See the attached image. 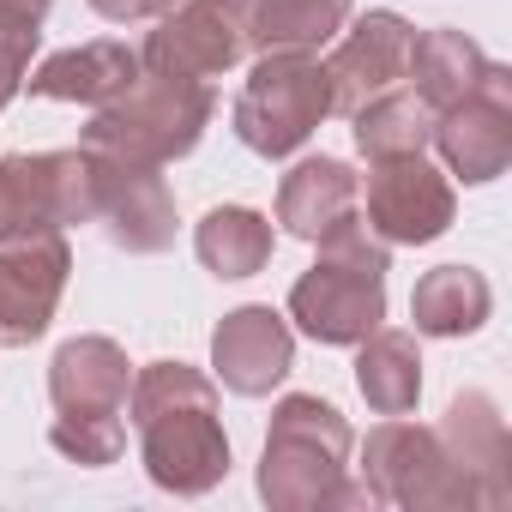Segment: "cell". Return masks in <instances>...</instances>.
Returning <instances> with one entry per match:
<instances>
[{
	"label": "cell",
	"mask_w": 512,
	"mask_h": 512,
	"mask_svg": "<svg viewBox=\"0 0 512 512\" xmlns=\"http://www.w3.org/2000/svg\"><path fill=\"white\" fill-rule=\"evenodd\" d=\"M434 434H440L446 458H452L476 488H482V500H488V506H500V500L512 494V482H506L512 440H506V422H500V410H494V398H488V392H458V398H452V410H446V422H440Z\"/></svg>",
	"instance_id": "cell-17"
},
{
	"label": "cell",
	"mask_w": 512,
	"mask_h": 512,
	"mask_svg": "<svg viewBox=\"0 0 512 512\" xmlns=\"http://www.w3.org/2000/svg\"><path fill=\"white\" fill-rule=\"evenodd\" d=\"M49 446H55L61 458H73V464L103 470V464H115V458H121L127 428H121V416H55Z\"/></svg>",
	"instance_id": "cell-25"
},
{
	"label": "cell",
	"mask_w": 512,
	"mask_h": 512,
	"mask_svg": "<svg viewBox=\"0 0 512 512\" xmlns=\"http://www.w3.org/2000/svg\"><path fill=\"white\" fill-rule=\"evenodd\" d=\"M7 13H25V19H43L49 13V0H0Z\"/></svg>",
	"instance_id": "cell-28"
},
{
	"label": "cell",
	"mask_w": 512,
	"mask_h": 512,
	"mask_svg": "<svg viewBox=\"0 0 512 512\" xmlns=\"http://www.w3.org/2000/svg\"><path fill=\"white\" fill-rule=\"evenodd\" d=\"M434 145L458 181H470V187L494 181L512 163V73L488 61L476 91L434 115Z\"/></svg>",
	"instance_id": "cell-11"
},
{
	"label": "cell",
	"mask_w": 512,
	"mask_h": 512,
	"mask_svg": "<svg viewBox=\"0 0 512 512\" xmlns=\"http://www.w3.org/2000/svg\"><path fill=\"white\" fill-rule=\"evenodd\" d=\"M133 392V368L115 338H67L49 362L55 416H121Z\"/></svg>",
	"instance_id": "cell-15"
},
{
	"label": "cell",
	"mask_w": 512,
	"mask_h": 512,
	"mask_svg": "<svg viewBox=\"0 0 512 512\" xmlns=\"http://www.w3.org/2000/svg\"><path fill=\"white\" fill-rule=\"evenodd\" d=\"M482 67H488V55H482L464 31H428V37H416V49H410V91L440 115V109H452L458 97L476 91Z\"/></svg>",
	"instance_id": "cell-22"
},
{
	"label": "cell",
	"mask_w": 512,
	"mask_h": 512,
	"mask_svg": "<svg viewBox=\"0 0 512 512\" xmlns=\"http://www.w3.org/2000/svg\"><path fill=\"white\" fill-rule=\"evenodd\" d=\"M253 7L260 0H175L151 43L139 49L145 73H175V79H217L253 55Z\"/></svg>",
	"instance_id": "cell-7"
},
{
	"label": "cell",
	"mask_w": 512,
	"mask_h": 512,
	"mask_svg": "<svg viewBox=\"0 0 512 512\" xmlns=\"http://www.w3.org/2000/svg\"><path fill=\"white\" fill-rule=\"evenodd\" d=\"M193 247H199L205 272H217V278L235 284V278L266 272V260H272V223L260 211H247V205H217L193 229Z\"/></svg>",
	"instance_id": "cell-21"
},
{
	"label": "cell",
	"mask_w": 512,
	"mask_h": 512,
	"mask_svg": "<svg viewBox=\"0 0 512 512\" xmlns=\"http://www.w3.org/2000/svg\"><path fill=\"white\" fill-rule=\"evenodd\" d=\"M332 115V79L320 55L272 49L253 61L241 97H235V139L260 157H290L314 139V127Z\"/></svg>",
	"instance_id": "cell-5"
},
{
	"label": "cell",
	"mask_w": 512,
	"mask_h": 512,
	"mask_svg": "<svg viewBox=\"0 0 512 512\" xmlns=\"http://www.w3.org/2000/svg\"><path fill=\"white\" fill-rule=\"evenodd\" d=\"M296 362V338L272 308H235L211 332V368L235 398H266Z\"/></svg>",
	"instance_id": "cell-14"
},
{
	"label": "cell",
	"mask_w": 512,
	"mask_h": 512,
	"mask_svg": "<svg viewBox=\"0 0 512 512\" xmlns=\"http://www.w3.org/2000/svg\"><path fill=\"white\" fill-rule=\"evenodd\" d=\"M85 163H91V223H103V235L121 253H163L175 241V199L163 175L151 163L103 151H85Z\"/></svg>",
	"instance_id": "cell-10"
},
{
	"label": "cell",
	"mask_w": 512,
	"mask_h": 512,
	"mask_svg": "<svg viewBox=\"0 0 512 512\" xmlns=\"http://www.w3.org/2000/svg\"><path fill=\"white\" fill-rule=\"evenodd\" d=\"M31 55H37V19L0 7V103H13V97L25 91Z\"/></svg>",
	"instance_id": "cell-26"
},
{
	"label": "cell",
	"mask_w": 512,
	"mask_h": 512,
	"mask_svg": "<svg viewBox=\"0 0 512 512\" xmlns=\"http://www.w3.org/2000/svg\"><path fill=\"white\" fill-rule=\"evenodd\" d=\"M350 458V422L314 398L296 392L272 410L266 458H260V494L278 512H308V506H368V482H344Z\"/></svg>",
	"instance_id": "cell-2"
},
{
	"label": "cell",
	"mask_w": 512,
	"mask_h": 512,
	"mask_svg": "<svg viewBox=\"0 0 512 512\" xmlns=\"http://www.w3.org/2000/svg\"><path fill=\"white\" fill-rule=\"evenodd\" d=\"M410 49H416V31H410L398 13H368L356 31H344V43H338L332 61H326L332 115H356L368 97L404 85V79H410Z\"/></svg>",
	"instance_id": "cell-13"
},
{
	"label": "cell",
	"mask_w": 512,
	"mask_h": 512,
	"mask_svg": "<svg viewBox=\"0 0 512 512\" xmlns=\"http://www.w3.org/2000/svg\"><path fill=\"white\" fill-rule=\"evenodd\" d=\"M139 55L127 43H79V49H61L49 55L37 73H31V97H49V103H85V109H103L115 103L133 79H139Z\"/></svg>",
	"instance_id": "cell-18"
},
{
	"label": "cell",
	"mask_w": 512,
	"mask_h": 512,
	"mask_svg": "<svg viewBox=\"0 0 512 512\" xmlns=\"http://www.w3.org/2000/svg\"><path fill=\"white\" fill-rule=\"evenodd\" d=\"M290 320L320 344H362L386 320V241H368L356 223L326 235L314 272L290 290Z\"/></svg>",
	"instance_id": "cell-4"
},
{
	"label": "cell",
	"mask_w": 512,
	"mask_h": 512,
	"mask_svg": "<svg viewBox=\"0 0 512 512\" xmlns=\"http://www.w3.org/2000/svg\"><path fill=\"white\" fill-rule=\"evenodd\" d=\"M350 25V0H260L253 7V49H326L338 31Z\"/></svg>",
	"instance_id": "cell-24"
},
{
	"label": "cell",
	"mask_w": 512,
	"mask_h": 512,
	"mask_svg": "<svg viewBox=\"0 0 512 512\" xmlns=\"http://www.w3.org/2000/svg\"><path fill=\"white\" fill-rule=\"evenodd\" d=\"M356 205H362V181L338 157H302L284 175V187H278V223L296 241H314V247L326 235L350 229L356 223Z\"/></svg>",
	"instance_id": "cell-16"
},
{
	"label": "cell",
	"mask_w": 512,
	"mask_h": 512,
	"mask_svg": "<svg viewBox=\"0 0 512 512\" xmlns=\"http://www.w3.org/2000/svg\"><path fill=\"white\" fill-rule=\"evenodd\" d=\"M73 253L61 235H31L0 247V344H37L61 308Z\"/></svg>",
	"instance_id": "cell-12"
},
{
	"label": "cell",
	"mask_w": 512,
	"mask_h": 512,
	"mask_svg": "<svg viewBox=\"0 0 512 512\" xmlns=\"http://www.w3.org/2000/svg\"><path fill=\"white\" fill-rule=\"evenodd\" d=\"M362 476H368V494L386 500V506H488L482 488L446 458L440 434L416 428V422H398V416L368 434Z\"/></svg>",
	"instance_id": "cell-6"
},
{
	"label": "cell",
	"mask_w": 512,
	"mask_h": 512,
	"mask_svg": "<svg viewBox=\"0 0 512 512\" xmlns=\"http://www.w3.org/2000/svg\"><path fill=\"white\" fill-rule=\"evenodd\" d=\"M67 223H91V163L85 151L0 157V247L61 235Z\"/></svg>",
	"instance_id": "cell-8"
},
{
	"label": "cell",
	"mask_w": 512,
	"mask_h": 512,
	"mask_svg": "<svg viewBox=\"0 0 512 512\" xmlns=\"http://www.w3.org/2000/svg\"><path fill=\"white\" fill-rule=\"evenodd\" d=\"M356 386H362L368 410H380V416L416 410V398H422V356H416V338L374 326V332L362 338V356H356Z\"/></svg>",
	"instance_id": "cell-20"
},
{
	"label": "cell",
	"mask_w": 512,
	"mask_h": 512,
	"mask_svg": "<svg viewBox=\"0 0 512 512\" xmlns=\"http://www.w3.org/2000/svg\"><path fill=\"white\" fill-rule=\"evenodd\" d=\"M488 308H494L488 278L470 272V266H440L410 290V320L428 338H464L488 320Z\"/></svg>",
	"instance_id": "cell-19"
},
{
	"label": "cell",
	"mask_w": 512,
	"mask_h": 512,
	"mask_svg": "<svg viewBox=\"0 0 512 512\" xmlns=\"http://www.w3.org/2000/svg\"><path fill=\"white\" fill-rule=\"evenodd\" d=\"M91 7L103 19H115V25H139V19H163L175 0H91Z\"/></svg>",
	"instance_id": "cell-27"
},
{
	"label": "cell",
	"mask_w": 512,
	"mask_h": 512,
	"mask_svg": "<svg viewBox=\"0 0 512 512\" xmlns=\"http://www.w3.org/2000/svg\"><path fill=\"white\" fill-rule=\"evenodd\" d=\"M356 151L374 163V157H404V151H428V139H434V109L416 97V91H380V97H368L356 115Z\"/></svg>",
	"instance_id": "cell-23"
},
{
	"label": "cell",
	"mask_w": 512,
	"mask_h": 512,
	"mask_svg": "<svg viewBox=\"0 0 512 512\" xmlns=\"http://www.w3.org/2000/svg\"><path fill=\"white\" fill-rule=\"evenodd\" d=\"M362 205H368V229L386 247H422V241H440L452 229V181L422 151L374 157Z\"/></svg>",
	"instance_id": "cell-9"
},
{
	"label": "cell",
	"mask_w": 512,
	"mask_h": 512,
	"mask_svg": "<svg viewBox=\"0 0 512 512\" xmlns=\"http://www.w3.org/2000/svg\"><path fill=\"white\" fill-rule=\"evenodd\" d=\"M211 85L199 79H175V73H139L115 103H103L85 127V151L103 157H127V163H175L199 145V133L211 127Z\"/></svg>",
	"instance_id": "cell-3"
},
{
	"label": "cell",
	"mask_w": 512,
	"mask_h": 512,
	"mask_svg": "<svg viewBox=\"0 0 512 512\" xmlns=\"http://www.w3.org/2000/svg\"><path fill=\"white\" fill-rule=\"evenodd\" d=\"M145 476L169 494H211L229 476V434L217 422V386L187 362H151L127 392Z\"/></svg>",
	"instance_id": "cell-1"
}]
</instances>
